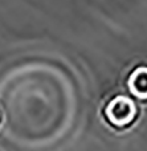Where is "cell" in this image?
I'll list each match as a JSON object with an SVG mask.
<instances>
[{
  "instance_id": "1",
  "label": "cell",
  "mask_w": 147,
  "mask_h": 151,
  "mask_svg": "<svg viewBox=\"0 0 147 151\" xmlns=\"http://www.w3.org/2000/svg\"><path fill=\"white\" fill-rule=\"evenodd\" d=\"M103 119L114 130H127L138 118V107L130 98L115 96L103 106Z\"/></svg>"
},
{
  "instance_id": "2",
  "label": "cell",
  "mask_w": 147,
  "mask_h": 151,
  "mask_svg": "<svg viewBox=\"0 0 147 151\" xmlns=\"http://www.w3.org/2000/svg\"><path fill=\"white\" fill-rule=\"evenodd\" d=\"M127 86L137 99L147 101V66L134 69L127 78Z\"/></svg>"
}]
</instances>
